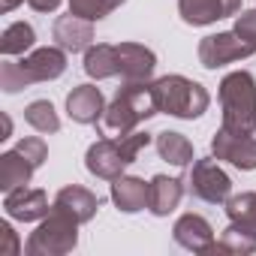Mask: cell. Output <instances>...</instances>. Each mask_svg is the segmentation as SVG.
I'll use <instances>...</instances> for the list:
<instances>
[{"label":"cell","mask_w":256,"mask_h":256,"mask_svg":"<svg viewBox=\"0 0 256 256\" xmlns=\"http://www.w3.org/2000/svg\"><path fill=\"white\" fill-rule=\"evenodd\" d=\"M18 70L30 84H40V82H54L66 72V52L60 46H46V48H36L30 52L28 58L18 60Z\"/></svg>","instance_id":"cell-9"},{"label":"cell","mask_w":256,"mask_h":256,"mask_svg":"<svg viewBox=\"0 0 256 256\" xmlns=\"http://www.w3.org/2000/svg\"><path fill=\"white\" fill-rule=\"evenodd\" d=\"M34 42H36V30L28 22H12L4 30V36H0V52H4L6 58H16V54L30 52Z\"/></svg>","instance_id":"cell-23"},{"label":"cell","mask_w":256,"mask_h":256,"mask_svg":"<svg viewBox=\"0 0 256 256\" xmlns=\"http://www.w3.org/2000/svg\"><path fill=\"white\" fill-rule=\"evenodd\" d=\"M106 96L96 84H76L66 94V114L76 124H100L102 112H106Z\"/></svg>","instance_id":"cell-15"},{"label":"cell","mask_w":256,"mask_h":256,"mask_svg":"<svg viewBox=\"0 0 256 256\" xmlns=\"http://www.w3.org/2000/svg\"><path fill=\"white\" fill-rule=\"evenodd\" d=\"M151 145V133H130V136H102L100 142H94L84 154V166L94 178L102 181H114L126 172V166H133L136 157L142 154V148Z\"/></svg>","instance_id":"cell-2"},{"label":"cell","mask_w":256,"mask_h":256,"mask_svg":"<svg viewBox=\"0 0 256 256\" xmlns=\"http://www.w3.org/2000/svg\"><path fill=\"white\" fill-rule=\"evenodd\" d=\"M112 10H118L114 0H70V12L78 18H88V22H100Z\"/></svg>","instance_id":"cell-26"},{"label":"cell","mask_w":256,"mask_h":256,"mask_svg":"<svg viewBox=\"0 0 256 256\" xmlns=\"http://www.w3.org/2000/svg\"><path fill=\"white\" fill-rule=\"evenodd\" d=\"M220 108H223V124L232 133L253 136L256 133V78L247 70H235L223 76L220 82Z\"/></svg>","instance_id":"cell-3"},{"label":"cell","mask_w":256,"mask_h":256,"mask_svg":"<svg viewBox=\"0 0 256 256\" xmlns=\"http://www.w3.org/2000/svg\"><path fill=\"white\" fill-rule=\"evenodd\" d=\"M160 114L151 82H124L100 118V136H130L148 118Z\"/></svg>","instance_id":"cell-1"},{"label":"cell","mask_w":256,"mask_h":256,"mask_svg":"<svg viewBox=\"0 0 256 256\" xmlns=\"http://www.w3.org/2000/svg\"><path fill=\"white\" fill-rule=\"evenodd\" d=\"M4 211H6V217H12L18 223H36V220H42V217L52 214L46 190L28 187V184L4 193Z\"/></svg>","instance_id":"cell-10"},{"label":"cell","mask_w":256,"mask_h":256,"mask_svg":"<svg viewBox=\"0 0 256 256\" xmlns=\"http://www.w3.org/2000/svg\"><path fill=\"white\" fill-rule=\"evenodd\" d=\"M151 88H154L157 108L163 114H172L181 120H196L211 106V94L187 76H163V78L151 82Z\"/></svg>","instance_id":"cell-4"},{"label":"cell","mask_w":256,"mask_h":256,"mask_svg":"<svg viewBox=\"0 0 256 256\" xmlns=\"http://www.w3.org/2000/svg\"><path fill=\"white\" fill-rule=\"evenodd\" d=\"M34 172H36V166H34L18 148L0 154V190H4V193L30 184V175H34Z\"/></svg>","instance_id":"cell-19"},{"label":"cell","mask_w":256,"mask_h":256,"mask_svg":"<svg viewBox=\"0 0 256 256\" xmlns=\"http://www.w3.org/2000/svg\"><path fill=\"white\" fill-rule=\"evenodd\" d=\"M184 196V181L169 178V175H154L151 190H148V211L154 217H169Z\"/></svg>","instance_id":"cell-18"},{"label":"cell","mask_w":256,"mask_h":256,"mask_svg":"<svg viewBox=\"0 0 256 256\" xmlns=\"http://www.w3.org/2000/svg\"><path fill=\"white\" fill-rule=\"evenodd\" d=\"M24 120L36 133H58L60 130V118H58V112H54V106L48 100H34L24 108Z\"/></svg>","instance_id":"cell-24"},{"label":"cell","mask_w":256,"mask_h":256,"mask_svg":"<svg viewBox=\"0 0 256 256\" xmlns=\"http://www.w3.org/2000/svg\"><path fill=\"white\" fill-rule=\"evenodd\" d=\"M52 36H54V42L64 48V52H70V54H76V52H88L90 46H94V22H88V18H78V16H60V18H54V24H52Z\"/></svg>","instance_id":"cell-14"},{"label":"cell","mask_w":256,"mask_h":256,"mask_svg":"<svg viewBox=\"0 0 256 256\" xmlns=\"http://www.w3.org/2000/svg\"><path fill=\"white\" fill-rule=\"evenodd\" d=\"M241 40H247V42H253L256 46V10H247V12H241V16H235V28H232Z\"/></svg>","instance_id":"cell-28"},{"label":"cell","mask_w":256,"mask_h":256,"mask_svg":"<svg viewBox=\"0 0 256 256\" xmlns=\"http://www.w3.org/2000/svg\"><path fill=\"white\" fill-rule=\"evenodd\" d=\"M238 10H241V0H178L181 18L193 28H205L220 18L238 16Z\"/></svg>","instance_id":"cell-13"},{"label":"cell","mask_w":256,"mask_h":256,"mask_svg":"<svg viewBox=\"0 0 256 256\" xmlns=\"http://www.w3.org/2000/svg\"><path fill=\"white\" fill-rule=\"evenodd\" d=\"M211 253H235V256L256 253V229H247V226L229 223V226L223 229V235L214 241Z\"/></svg>","instance_id":"cell-22"},{"label":"cell","mask_w":256,"mask_h":256,"mask_svg":"<svg viewBox=\"0 0 256 256\" xmlns=\"http://www.w3.org/2000/svg\"><path fill=\"white\" fill-rule=\"evenodd\" d=\"M0 253H6V256L22 253V241H18V235L10 223H0Z\"/></svg>","instance_id":"cell-29"},{"label":"cell","mask_w":256,"mask_h":256,"mask_svg":"<svg viewBox=\"0 0 256 256\" xmlns=\"http://www.w3.org/2000/svg\"><path fill=\"white\" fill-rule=\"evenodd\" d=\"M12 136V120H10V114H4V136L0 139H10Z\"/></svg>","instance_id":"cell-32"},{"label":"cell","mask_w":256,"mask_h":256,"mask_svg":"<svg viewBox=\"0 0 256 256\" xmlns=\"http://www.w3.org/2000/svg\"><path fill=\"white\" fill-rule=\"evenodd\" d=\"M78 220L60 208L52 205V214L42 217V223L30 232L24 253L28 256H66L78 244Z\"/></svg>","instance_id":"cell-5"},{"label":"cell","mask_w":256,"mask_h":256,"mask_svg":"<svg viewBox=\"0 0 256 256\" xmlns=\"http://www.w3.org/2000/svg\"><path fill=\"white\" fill-rule=\"evenodd\" d=\"M52 205L60 208V211H66V214H72L78 223H90L96 217V211H100V196L90 193L82 184H70V187L58 190V196H54Z\"/></svg>","instance_id":"cell-17"},{"label":"cell","mask_w":256,"mask_h":256,"mask_svg":"<svg viewBox=\"0 0 256 256\" xmlns=\"http://www.w3.org/2000/svg\"><path fill=\"white\" fill-rule=\"evenodd\" d=\"M148 190H151V181L145 184V178H136V175H120L112 181V202L118 205V211L124 214H136V211H145L148 208Z\"/></svg>","instance_id":"cell-16"},{"label":"cell","mask_w":256,"mask_h":256,"mask_svg":"<svg viewBox=\"0 0 256 256\" xmlns=\"http://www.w3.org/2000/svg\"><path fill=\"white\" fill-rule=\"evenodd\" d=\"M16 148H18V151H22V154H24V157H28V160L36 166V169H40V166L48 160V145H46L40 136H28V139H22Z\"/></svg>","instance_id":"cell-27"},{"label":"cell","mask_w":256,"mask_h":256,"mask_svg":"<svg viewBox=\"0 0 256 256\" xmlns=\"http://www.w3.org/2000/svg\"><path fill=\"white\" fill-rule=\"evenodd\" d=\"M172 238H175V244H181L184 250H193V253H211V247H214L211 223L202 214H193V211H187L175 220Z\"/></svg>","instance_id":"cell-12"},{"label":"cell","mask_w":256,"mask_h":256,"mask_svg":"<svg viewBox=\"0 0 256 256\" xmlns=\"http://www.w3.org/2000/svg\"><path fill=\"white\" fill-rule=\"evenodd\" d=\"M30 4V10H36V12H54L58 6H60V0H28Z\"/></svg>","instance_id":"cell-30"},{"label":"cell","mask_w":256,"mask_h":256,"mask_svg":"<svg viewBox=\"0 0 256 256\" xmlns=\"http://www.w3.org/2000/svg\"><path fill=\"white\" fill-rule=\"evenodd\" d=\"M84 72L94 82H106L118 76V46L112 42H94L84 52Z\"/></svg>","instance_id":"cell-20"},{"label":"cell","mask_w":256,"mask_h":256,"mask_svg":"<svg viewBox=\"0 0 256 256\" xmlns=\"http://www.w3.org/2000/svg\"><path fill=\"white\" fill-rule=\"evenodd\" d=\"M256 54V46L241 40L235 30H223V34H211L199 42V64L205 70H220L226 64H235V60H244Z\"/></svg>","instance_id":"cell-7"},{"label":"cell","mask_w":256,"mask_h":256,"mask_svg":"<svg viewBox=\"0 0 256 256\" xmlns=\"http://www.w3.org/2000/svg\"><path fill=\"white\" fill-rule=\"evenodd\" d=\"M157 54L142 42H118V76L120 82H151Z\"/></svg>","instance_id":"cell-11"},{"label":"cell","mask_w":256,"mask_h":256,"mask_svg":"<svg viewBox=\"0 0 256 256\" xmlns=\"http://www.w3.org/2000/svg\"><path fill=\"white\" fill-rule=\"evenodd\" d=\"M211 154L241 172H253L256 169V139L244 136V133H232L226 126L214 133L211 139Z\"/></svg>","instance_id":"cell-8"},{"label":"cell","mask_w":256,"mask_h":256,"mask_svg":"<svg viewBox=\"0 0 256 256\" xmlns=\"http://www.w3.org/2000/svg\"><path fill=\"white\" fill-rule=\"evenodd\" d=\"M226 217L229 223L256 229V193H238L226 199Z\"/></svg>","instance_id":"cell-25"},{"label":"cell","mask_w":256,"mask_h":256,"mask_svg":"<svg viewBox=\"0 0 256 256\" xmlns=\"http://www.w3.org/2000/svg\"><path fill=\"white\" fill-rule=\"evenodd\" d=\"M154 145H157L160 160H166V163H172V166H178V169H184V166L193 163V142H190L184 133L163 130V133H157Z\"/></svg>","instance_id":"cell-21"},{"label":"cell","mask_w":256,"mask_h":256,"mask_svg":"<svg viewBox=\"0 0 256 256\" xmlns=\"http://www.w3.org/2000/svg\"><path fill=\"white\" fill-rule=\"evenodd\" d=\"M24 4V0H0V10H4V12H12L16 6H22Z\"/></svg>","instance_id":"cell-31"},{"label":"cell","mask_w":256,"mask_h":256,"mask_svg":"<svg viewBox=\"0 0 256 256\" xmlns=\"http://www.w3.org/2000/svg\"><path fill=\"white\" fill-rule=\"evenodd\" d=\"M114 4H118V6H120V4H126V0H114Z\"/></svg>","instance_id":"cell-33"},{"label":"cell","mask_w":256,"mask_h":256,"mask_svg":"<svg viewBox=\"0 0 256 256\" xmlns=\"http://www.w3.org/2000/svg\"><path fill=\"white\" fill-rule=\"evenodd\" d=\"M187 190L199 202L226 205V199L232 196V178L220 169L217 157H202V160H193V169H190V178H187Z\"/></svg>","instance_id":"cell-6"}]
</instances>
